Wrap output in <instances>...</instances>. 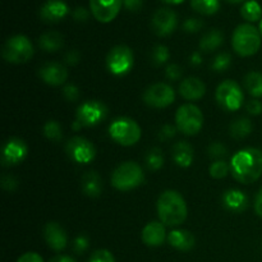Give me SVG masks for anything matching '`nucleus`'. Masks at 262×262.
<instances>
[{
	"instance_id": "nucleus-1",
	"label": "nucleus",
	"mask_w": 262,
	"mask_h": 262,
	"mask_svg": "<svg viewBox=\"0 0 262 262\" xmlns=\"http://www.w3.org/2000/svg\"><path fill=\"white\" fill-rule=\"evenodd\" d=\"M230 171L235 181L251 184L262 174V151L255 147H246L233 155Z\"/></svg>"
},
{
	"instance_id": "nucleus-2",
	"label": "nucleus",
	"mask_w": 262,
	"mask_h": 262,
	"mask_svg": "<svg viewBox=\"0 0 262 262\" xmlns=\"http://www.w3.org/2000/svg\"><path fill=\"white\" fill-rule=\"evenodd\" d=\"M160 222L168 227H178L186 222L188 209L187 204L179 192L168 189L160 194L156 204Z\"/></svg>"
},
{
	"instance_id": "nucleus-3",
	"label": "nucleus",
	"mask_w": 262,
	"mask_h": 262,
	"mask_svg": "<svg viewBox=\"0 0 262 262\" xmlns=\"http://www.w3.org/2000/svg\"><path fill=\"white\" fill-rule=\"evenodd\" d=\"M232 45L241 56H252L261 48V33L251 23L239 25L233 32Z\"/></svg>"
},
{
	"instance_id": "nucleus-4",
	"label": "nucleus",
	"mask_w": 262,
	"mask_h": 262,
	"mask_svg": "<svg viewBox=\"0 0 262 262\" xmlns=\"http://www.w3.org/2000/svg\"><path fill=\"white\" fill-rule=\"evenodd\" d=\"M145 181L142 168L135 161H125L115 168L112 176V186L118 191H132Z\"/></svg>"
},
{
	"instance_id": "nucleus-5",
	"label": "nucleus",
	"mask_w": 262,
	"mask_h": 262,
	"mask_svg": "<svg viewBox=\"0 0 262 262\" xmlns=\"http://www.w3.org/2000/svg\"><path fill=\"white\" fill-rule=\"evenodd\" d=\"M33 55V46L25 35H15L8 38L2 49V56L10 64L27 63Z\"/></svg>"
},
{
	"instance_id": "nucleus-6",
	"label": "nucleus",
	"mask_w": 262,
	"mask_h": 262,
	"mask_svg": "<svg viewBox=\"0 0 262 262\" xmlns=\"http://www.w3.org/2000/svg\"><path fill=\"white\" fill-rule=\"evenodd\" d=\"M109 135L114 142L120 146H133L140 141L141 128L137 122L128 117H120L113 120L109 127Z\"/></svg>"
},
{
	"instance_id": "nucleus-7",
	"label": "nucleus",
	"mask_w": 262,
	"mask_h": 262,
	"mask_svg": "<svg viewBox=\"0 0 262 262\" xmlns=\"http://www.w3.org/2000/svg\"><path fill=\"white\" fill-rule=\"evenodd\" d=\"M176 124L183 135L194 136L202 129L204 114L196 105L184 104L177 110Z\"/></svg>"
},
{
	"instance_id": "nucleus-8",
	"label": "nucleus",
	"mask_w": 262,
	"mask_h": 262,
	"mask_svg": "<svg viewBox=\"0 0 262 262\" xmlns=\"http://www.w3.org/2000/svg\"><path fill=\"white\" fill-rule=\"evenodd\" d=\"M215 97L217 104L227 112H235L241 109L245 101L242 89L237 82L232 79H227L217 86Z\"/></svg>"
},
{
	"instance_id": "nucleus-9",
	"label": "nucleus",
	"mask_w": 262,
	"mask_h": 262,
	"mask_svg": "<svg viewBox=\"0 0 262 262\" xmlns=\"http://www.w3.org/2000/svg\"><path fill=\"white\" fill-rule=\"evenodd\" d=\"M135 64L133 51L127 45H117L106 56V67L114 76H124Z\"/></svg>"
},
{
	"instance_id": "nucleus-10",
	"label": "nucleus",
	"mask_w": 262,
	"mask_h": 262,
	"mask_svg": "<svg viewBox=\"0 0 262 262\" xmlns=\"http://www.w3.org/2000/svg\"><path fill=\"white\" fill-rule=\"evenodd\" d=\"M106 105L97 100H90V101L83 102L79 105L77 109L76 120L81 123L82 127H95L100 124L102 120L106 119L107 117Z\"/></svg>"
},
{
	"instance_id": "nucleus-11",
	"label": "nucleus",
	"mask_w": 262,
	"mask_h": 262,
	"mask_svg": "<svg viewBox=\"0 0 262 262\" xmlns=\"http://www.w3.org/2000/svg\"><path fill=\"white\" fill-rule=\"evenodd\" d=\"M174 100H176V92H174L173 87L164 82L151 84L143 94L145 104L151 107H155V109H163V107L169 106L173 104Z\"/></svg>"
},
{
	"instance_id": "nucleus-12",
	"label": "nucleus",
	"mask_w": 262,
	"mask_h": 262,
	"mask_svg": "<svg viewBox=\"0 0 262 262\" xmlns=\"http://www.w3.org/2000/svg\"><path fill=\"white\" fill-rule=\"evenodd\" d=\"M66 152L74 163L89 164L96 156V148H95L94 143L90 142L87 138L76 136L67 142Z\"/></svg>"
},
{
	"instance_id": "nucleus-13",
	"label": "nucleus",
	"mask_w": 262,
	"mask_h": 262,
	"mask_svg": "<svg viewBox=\"0 0 262 262\" xmlns=\"http://www.w3.org/2000/svg\"><path fill=\"white\" fill-rule=\"evenodd\" d=\"M28 152V147L26 142L20 138H9L3 146L2 151V165L5 168L15 166L22 163Z\"/></svg>"
},
{
	"instance_id": "nucleus-14",
	"label": "nucleus",
	"mask_w": 262,
	"mask_h": 262,
	"mask_svg": "<svg viewBox=\"0 0 262 262\" xmlns=\"http://www.w3.org/2000/svg\"><path fill=\"white\" fill-rule=\"evenodd\" d=\"M151 25H152L154 32L164 37L174 32L178 25V17H177V13L170 8H160L152 15Z\"/></svg>"
},
{
	"instance_id": "nucleus-15",
	"label": "nucleus",
	"mask_w": 262,
	"mask_h": 262,
	"mask_svg": "<svg viewBox=\"0 0 262 262\" xmlns=\"http://www.w3.org/2000/svg\"><path fill=\"white\" fill-rule=\"evenodd\" d=\"M123 5V0H90V10L99 22L109 23L114 19Z\"/></svg>"
},
{
	"instance_id": "nucleus-16",
	"label": "nucleus",
	"mask_w": 262,
	"mask_h": 262,
	"mask_svg": "<svg viewBox=\"0 0 262 262\" xmlns=\"http://www.w3.org/2000/svg\"><path fill=\"white\" fill-rule=\"evenodd\" d=\"M38 76L45 82L46 84L50 86H60L68 78V71L66 66L58 61H50V63L43 64L38 71Z\"/></svg>"
},
{
	"instance_id": "nucleus-17",
	"label": "nucleus",
	"mask_w": 262,
	"mask_h": 262,
	"mask_svg": "<svg viewBox=\"0 0 262 262\" xmlns=\"http://www.w3.org/2000/svg\"><path fill=\"white\" fill-rule=\"evenodd\" d=\"M43 238H45L46 243L51 250L60 252L68 245V237L59 223L50 222L43 227Z\"/></svg>"
},
{
	"instance_id": "nucleus-18",
	"label": "nucleus",
	"mask_w": 262,
	"mask_h": 262,
	"mask_svg": "<svg viewBox=\"0 0 262 262\" xmlns=\"http://www.w3.org/2000/svg\"><path fill=\"white\" fill-rule=\"evenodd\" d=\"M69 7L63 0H48L40 9V18L46 23H56L68 15Z\"/></svg>"
},
{
	"instance_id": "nucleus-19",
	"label": "nucleus",
	"mask_w": 262,
	"mask_h": 262,
	"mask_svg": "<svg viewBox=\"0 0 262 262\" xmlns=\"http://www.w3.org/2000/svg\"><path fill=\"white\" fill-rule=\"evenodd\" d=\"M205 92H206V86L197 77H188L179 84V94L184 100H188V101L202 99Z\"/></svg>"
},
{
	"instance_id": "nucleus-20",
	"label": "nucleus",
	"mask_w": 262,
	"mask_h": 262,
	"mask_svg": "<svg viewBox=\"0 0 262 262\" xmlns=\"http://www.w3.org/2000/svg\"><path fill=\"white\" fill-rule=\"evenodd\" d=\"M166 238L165 225L161 222H151L142 229V241L150 247H159Z\"/></svg>"
},
{
	"instance_id": "nucleus-21",
	"label": "nucleus",
	"mask_w": 262,
	"mask_h": 262,
	"mask_svg": "<svg viewBox=\"0 0 262 262\" xmlns=\"http://www.w3.org/2000/svg\"><path fill=\"white\" fill-rule=\"evenodd\" d=\"M168 242L176 250L187 252V251H191L194 247L196 241H194L193 234L188 230L174 229L169 233Z\"/></svg>"
},
{
	"instance_id": "nucleus-22",
	"label": "nucleus",
	"mask_w": 262,
	"mask_h": 262,
	"mask_svg": "<svg viewBox=\"0 0 262 262\" xmlns=\"http://www.w3.org/2000/svg\"><path fill=\"white\" fill-rule=\"evenodd\" d=\"M223 204H224L225 209L238 214V212H243L247 209L248 199L239 189H229L223 196Z\"/></svg>"
},
{
	"instance_id": "nucleus-23",
	"label": "nucleus",
	"mask_w": 262,
	"mask_h": 262,
	"mask_svg": "<svg viewBox=\"0 0 262 262\" xmlns=\"http://www.w3.org/2000/svg\"><path fill=\"white\" fill-rule=\"evenodd\" d=\"M194 152L192 146L186 141H179L173 147L174 163L181 168H188L193 163Z\"/></svg>"
},
{
	"instance_id": "nucleus-24",
	"label": "nucleus",
	"mask_w": 262,
	"mask_h": 262,
	"mask_svg": "<svg viewBox=\"0 0 262 262\" xmlns=\"http://www.w3.org/2000/svg\"><path fill=\"white\" fill-rule=\"evenodd\" d=\"M81 188L86 196L99 197L102 192V181L96 171H89L81 179Z\"/></svg>"
},
{
	"instance_id": "nucleus-25",
	"label": "nucleus",
	"mask_w": 262,
	"mask_h": 262,
	"mask_svg": "<svg viewBox=\"0 0 262 262\" xmlns=\"http://www.w3.org/2000/svg\"><path fill=\"white\" fill-rule=\"evenodd\" d=\"M63 36L56 31L45 32L43 35H41L40 40H38V46L46 53H55V51L60 50L63 48Z\"/></svg>"
},
{
	"instance_id": "nucleus-26",
	"label": "nucleus",
	"mask_w": 262,
	"mask_h": 262,
	"mask_svg": "<svg viewBox=\"0 0 262 262\" xmlns=\"http://www.w3.org/2000/svg\"><path fill=\"white\" fill-rule=\"evenodd\" d=\"M223 41H224V37H223L222 31L212 28L202 36L201 41H200V49L204 53H211L222 46Z\"/></svg>"
},
{
	"instance_id": "nucleus-27",
	"label": "nucleus",
	"mask_w": 262,
	"mask_h": 262,
	"mask_svg": "<svg viewBox=\"0 0 262 262\" xmlns=\"http://www.w3.org/2000/svg\"><path fill=\"white\" fill-rule=\"evenodd\" d=\"M229 132L233 138L242 140V138H246L247 136L251 135V132H252V123H251L248 118L241 117L238 119L233 120L229 127Z\"/></svg>"
},
{
	"instance_id": "nucleus-28",
	"label": "nucleus",
	"mask_w": 262,
	"mask_h": 262,
	"mask_svg": "<svg viewBox=\"0 0 262 262\" xmlns=\"http://www.w3.org/2000/svg\"><path fill=\"white\" fill-rule=\"evenodd\" d=\"M245 87L253 97H262V73L250 72L245 77Z\"/></svg>"
},
{
	"instance_id": "nucleus-29",
	"label": "nucleus",
	"mask_w": 262,
	"mask_h": 262,
	"mask_svg": "<svg viewBox=\"0 0 262 262\" xmlns=\"http://www.w3.org/2000/svg\"><path fill=\"white\" fill-rule=\"evenodd\" d=\"M191 7L200 14L212 15L219 10L220 0H191Z\"/></svg>"
},
{
	"instance_id": "nucleus-30",
	"label": "nucleus",
	"mask_w": 262,
	"mask_h": 262,
	"mask_svg": "<svg viewBox=\"0 0 262 262\" xmlns=\"http://www.w3.org/2000/svg\"><path fill=\"white\" fill-rule=\"evenodd\" d=\"M241 14L248 22H256L262 17V9L256 0H248L241 8Z\"/></svg>"
},
{
	"instance_id": "nucleus-31",
	"label": "nucleus",
	"mask_w": 262,
	"mask_h": 262,
	"mask_svg": "<svg viewBox=\"0 0 262 262\" xmlns=\"http://www.w3.org/2000/svg\"><path fill=\"white\" fill-rule=\"evenodd\" d=\"M145 161H146V166H147L150 170L152 171L160 170L164 165L163 151H161L159 147L151 148V150H148L147 154H146Z\"/></svg>"
},
{
	"instance_id": "nucleus-32",
	"label": "nucleus",
	"mask_w": 262,
	"mask_h": 262,
	"mask_svg": "<svg viewBox=\"0 0 262 262\" xmlns=\"http://www.w3.org/2000/svg\"><path fill=\"white\" fill-rule=\"evenodd\" d=\"M43 135L46 138L54 142H59L63 138V133H61V127L56 120H49L43 125Z\"/></svg>"
},
{
	"instance_id": "nucleus-33",
	"label": "nucleus",
	"mask_w": 262,
	"mask_h": 262,
	"mask_svg": "<svg viewBox=\"0 0 262 262\" xmlns=\"http://www.w3.org/2000/svg\"><path fill=\"white\" fill-rule=\"evenodd\" d=\"M230 170V165L225 160H216L210 166V176L215 179H223L228 176Z\"/></svg>"
},
{
	"instance_id": "nucleus-34",
	"label": "nucleus",
	"mask_w": 262,
	"mask_h": 262,
	"mask_svg": "<svg viewBox=\"0 0 262 262\" xmlns=\"http://www.w3.org/2000/svg\"><path fill=\"white\" fill-rule=\"evenodd\" d=\"M170 58V54H169V50L166 46L164 45H156L155 48L152 49V54H151V59H152V63L155 64L156 67H160L163 64H165L166 61Z\"/></svg>"
},
{
	"instance_id": "nucleus-35",
	"label": "nucleus",
	"mask_w": 262,
	"mask_h": 262,
	"mask_svg": "<svg viewBox=\"0 0 262 262\" xmlns=\"http://www.w3.org/2000/svg\"><path fill=\"white\" fill-rule=\"evenodd\" d=\"M230 63H232V56L229 53H220L219 55L215 56L214 61L211 64V68L215 72H224L225 69L229 68Z\"/></svg>"
},
{
	"instance_id": "nucleus-36",
	"label": "nucleus",
	"mask_w": 262,
	"mask_h": 262,
	"mask_svg": "<svg viewBox=\"0 0 262 262\" xmlns=\"http://www.w3.org/2000/svg\"><path fill=\"white\" fill-rule=\"evenodd\" d=\"M209 156L216 160H223L228 155V148L222 142H212L209 146Z\"/></svg>"
},
{
	"instance_id": "nucleus-37",
	"label": "nucleus",
	"mask_w": 262,
	"mask_h": 262,
	"mask_svg": "<svg viewBox=\"0 0 262 262\" xmlns=\"http://www.w3.org/2000/svg\"><path fill=\"white\" fill-rule=\"evenodd\" d=\"M89 262H115V258L110 251L97 250L92 253Z\"/></svg>"
},
{
	"instance_id": "nucleus-38",
	"label": "nucleus",
	"mask_w": 262,
	"mask_h": 262,
	"mask_svg": "<svg viewBox=\"0 0 262 262\" xmlns=\"http://www.w3.org/2000/svg\"><path fill=\"white\" fill-rule=\"evenodd\" d=\"M183 30L188 33H196L204 27V22L199 18H188V19L184 20L183 23Z\"/></svg>"
},
{
	"instance_id": "nucleus-39",
	"label": "nucleus",
	"mask_w": 262,
	"mask_h": 262,
	"mask_svg": "<svg viewBox=\"0 0 262 262\" xmlns=\"http://www.w3.org/2000/svg\"><path fill=\"white\" fill-rule=\"evenodd\" d=\"M63 96L66 97L68 101H77L79 99V90L78 87L74 84H67L63 89Z\"/></svg>"
},
{
	"instance_id": "nucleus-40",
	"label": "nucleus",
	"mask_w": 262,
	"mask_h": 262,
	"mask_svg": "<svg viewBox=\"0 0 262 262\" xmlns=\"http://www.w3.org/2000/svg\"><path fill=\"white\" fill-rule=\"evenodd\" d=\"M89 248V239L86 235H78L73 242V250L76 253H83Z\"/></svg>"
},
{
	"instance_id": "nucleus-41",
	"label": "nucleus",
	"mask_w": 262,
	"mask_h": 262,
	"mask_svg": "<svg viewBox=\"0 0 262 262\" xmlns=\"http://www.w3.org/2000/svg\"><path fill=\"white\" fill-rule=\"evenodd\" d=\"M177 129H178V128L174 127V125L165 124L163 128H161L160 132H159V138H160V140H163V141L171 140V138L176 136Z\"/></svg>"
},
{
	"instance_id": "nucleus-42",
	"label": "nucleus",
	"mask_w": 262,
	"mask_h": 262,
	"mask_svg": "<svg viewBox=\"0 0 262 262\" xmlns=\"http://www.w3.org/2000/svg\"><path fill=\"white\" fill-rule=\"evenodd\" d=\"M165 74L171 81H177V79H179L182 77V68L178 64H170V66L166 67Z\"/></svg>"
},
{
	"instance_id": "nucleus-43",
	"label": "nucleus",
	"mask_w": 262,
	"mask_h": 262,
	"mask_svg": "<svg viewBox=\"0 0 262 262\" xmlns=\"http://www.w3.org/2000/svg\"><path fill=\"white\" fill-rule=\"evenodd\" d=\"M2 187L5 191H14L18 187V181L12 176H4L2 178Z\"/></svg>"
},
{
	"instance_id": "nucleus-44",
	"label": "nucleus",
	"mask_w": 262,
	"mask_h": 262,
	"mask_svg": "<svg viewBox=\"0 0 262 262\" xmlns=\"http://www.w3.org/2000/svg\"><path fill=\"white\" fill-rule=\"evenodd\" d=\"M73 18L77 22H86L90 18V12L83 7H78L73 10Z\"/></svg>"
},
{
	"instance_id": "nucleus-45",
	"label": "nucleus",
	"mask_w": 262,
	"mask_h": 262,
	"mask_svg": "<svg viewBox=\"0 0 262 262\" xmlns=\"http://www.w3.org/2000/svg\"><path fill=\"white\" fill-rule=\"evenodd\" d=\"M247 112L251 115H260L262 113V104L258 100H250L247 102Z\"/></svg>"
},
{
	"instance_id": "nucleus-46",
	"label": "nucleus",
	"mask_w": 262,
	"mask_h": 262,
	"mask_svg": "<svg viewBox=\"0 0 262 262\" xmlns=\"http://www.w3.org/2000/svg\"><path fill=\"white\" fill-rule=\"evenodd\" d=\"M123 5L129 12H138L143 7V0H123Z\"/></svg>"
},
{
	"instance_id": "nucleus-47",
	"label": "nucleus",
	"mask_w": 262,
	"mask_h": 262,
	"mask_svg": "<svg viewBox=\"0 0 262 262\" xmlns=\"http://www.w3.org/2000/svg\"><path fill=\"white\" fill-rule=\"evenodd\" d=\"M17 262H43V260L38 253L27 252V253H23V255L18 258Z\"/></svg>"
},
{
	"instance_id": "nucleus-48",
	"label": "nucleus",
	"mask_w": 262,
	"mask_h": 262,
	"mask_svg": "<svg viewBox=\"0 0 262 262\" xmlns=\"http://www.w3.org/2000/svg\"><path fill=\"white\" fill-rule=\"evenodd\" d=\"M79 59H81V54H79V51L77 50L68 51V53L66 54V56H64L66 63L71 64V66H76V64L79 61Z\"/></svg>"
},
{
	"instance_id": "nucleus-49",
	"label": "nucleus",
	"mask_w": 262,
	"mask_h": 262,
	"mask_svg": "<svg viewBox=\"0 0 262 262\" xmlns=\"http://www.w3.org/2000/svg\"><path fill=\"white\" fill-rule=\"evenodd\" d=\"M255 211L258 216L262 217V187L260 188V191L257 192V196H256Z\"/></svg>"
},
{
	"instance_id": "nucleus-50",
	"label": "nucleus",
	"mask_w": 262,
	"mask_h": 262,
	"mask_svg": "<svg viewBox=\"0 0 262 262\" xmlns=\"http://www.w3.org/2000/svg\"><path fill=\"white\" fill-rule=\"evenodd\" d=\"M49 262H76V260H73L72 257H69V256H55V257L51 258Z\"/></svg>"
},
{
	"instance_id": "nucleus-51",
	"label": "nucleus",
	"mask_w": 262,
	"mask_h": 262,
	"mask_svg": "<svg viewBox=\"0 0 262 262\" xmlns=\"http://www.w3.org/2000/svg\"><path fill=\"white\" fill-rule=\"evenodd\" d=\"M202 63V58L200 53H193L191 55V64L192 66H200Z\"/></svg>"
},
{
	"instance_id": "nucleus-52",
	"label": "nucleus",
	"mask_w": 262,
	"mask_h": 262,
	"mask_svg": "<svg viewBox=\"0 0 262 262\" xmlns=\"http://www.w3.org/2000/svg\"><path fill=\"white\" fill-rule=\"evenodd\" d=\"M160 2L166 3V4H181L184 0H160Z\"/></svg>"
},
{
	"instance_id": "nucleus-53",
	"label": "nucleus",
	"mask_w": 262,
	"mask_h": 262,
	"mask_svg": "<svg viewBox=\"0 0 262 262\" xmlns=\"http://www.w3.org/2000/svg\"><path fill=\"white\" fill-rule=\"evenodd\" d=\"M72 127H73V129H74V130H78V129H81L82 125H81V123L77 122V120H76V122L73 123V125H72Z\"/></svg>"
},
{
	"instance_id": "nucleus-54",
	"label": "nucleus",
	"mask_w": 262,
	"mask_h": 262,
	"mask_svg": "<svg viewBox=\"0 0 262 262\" xmlns=\"http://www.w3.org/2000/svg\"><path fill=\"white\" fill-rule=\"evenodd\" d=\"M228 3H232V4H239V3H243L245 0H227Z\"/></svg>"
},
{
	"instance_id": "nucleus-55",
	"label": "nucleus",
	"mask_w": 262,
	"mask_h": 262,
	"mask_svg": "<svg viewBox=\"0 0 262 262\" xmlns=\"http://www.w3.org/2000/svg\"><path fill=\"white\" fill-rule=\"evenodd\" d=\"M258 31H260V33H261V37H262V19L260 20V27H258Z\"/></svg>"
}]
</instances>
